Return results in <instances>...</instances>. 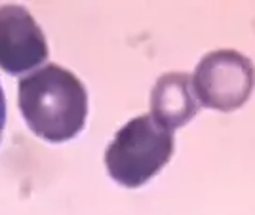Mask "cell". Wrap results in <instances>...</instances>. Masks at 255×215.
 Masks as SVG:
<instances>
[{"label":"cell","instance_id":"obj_3","mask_svg":"<svg viewBox=\"0 0 255 215\" xmlns=\"http://www.w3.org/2000/svg\"><path fill=\"white\" fill-rule=\"evenodd\" d=\"M198 103L219 112H233L252 97L255 65L234 50H215L204 55L192 75Z\"/></svg>","mask_w":255,"mask_h":215},{"label":"cell","instance_id":"obj_6","mask_svg":"<svg viewBox=\"0 0 255 215\" xmlns=\"http://www.w3.org/2000/svg\"><path fill=\"white\" fill-rule=\"evenodd\" d=\"M4 126H6V97H4V92L0 86V137H2Z\"/></svg>","mask_w":255,"mask_h":215},{"label":"cell","instance_id":"obj_4","mask_svg":"<svg viewBox=\"0 0 255 215\" xmlns=\"http://www.w3.org/2000/svg\"><path fill=\"white\" fill-rule=\"evenodd\" d=\"M48 59V42L40 25L25 6H0V67L21 75Z\"/></svg>","mask_w":255,"mask_h":215},{"label":"cell","instance_id":"obj_5","mask_svg":"<svg viewBox=\"0 0 255 215\" xmlns=\"http://www.w3.org/2000/svg\"><path fill=\"white\" fill-rule=\"evenodd\" d=\"M198 99L187 73H166L156 80L150 92V116L162 128L173 129L189 124L198 112Z\"/></svg>","mask_w":255,"mask_h":215},{"label":"cell","instance_id":"obj_1","mask_svg":"<svg viewBox=\"0 0 255 215\" xmlns=\"http://www.w3.org/2000/svg\"><path fill=\"white\" fill-rule=\"evenodd\" d=\"M17 103L32 133L48 143L73 139L88 116L84 84L55 63L23 76L17 84Z\"/></svg>","mask_w":255,"mask_h":215},{"label":"cell","instance_id":"obj_2","mask_svg":"<svg viewBox=\"0 0 255 215\" xmlns=\"http://www.w3.org/2000/svg\"><path fill=\"white\" fill-rule=\"evenodd\" d=\"M173 133L150 114L131 118L117 131L105 151L109 175L126 189H137L170 162Z\"/></svg>","mask_w":255,"mask_h":215}]
</instances>
